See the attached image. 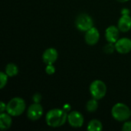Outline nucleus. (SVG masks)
<instances>
[{"label": "nucleus", "mask_w": 131, "mask_h": 131, "mask_svg": "<svg viewBox=\"0 0 131 131\" xmlns=\"http://www.w3.org/2000/svg\"><path fill=\"white\" fill-rule=\"evenodd\" d=\"M68 113L63 109L54 108L48 111L45 121L48 127L57 128L63 126L68 121Z\"/></svg>", "instance_id": "1"}, {"label": "nucleus", "mask_w": 131, "mask_h": 131, "mask_svg": "<svg viewBox=\"0 0 131 131\" xmlns=\"http://www.w3.org/2000/svg\"><path fill=\"white\" fill-rule=\"evenodd\" d=\"M26 109V104L21 97H13L6 106V112L12 117H18L21 115Z\"/></svg>", "instance_id": "2"}, {"label": "nucleus", "mask_w": 131, "mask_h": 131, "mask_svg": "<svg viewBox=\"0 0 131 131\" xmlns=\"http://www.w3.org/2000/svg\"><path fill=\"white\" fill-rule=\"evenodd\" d=\"M111 115L117 121L125 122L131 117V110L124 103H117L111 109Z\"/></svg>", "instance_id": "3"}, {"label": "nucleus", "mask_w": 131, "mask_h": 131, "mask_svg": "<svg viewBox=\"0 0 131 131\" xmlns=\"http://www.w3.org/2000/svg\"><path fill=\"white\" fill-rule=\"evenodd\" d=\"M89 91L91 97L99 101L105 97L107 94V86L103 81L95 80L90 84Z\"/></svg>", "instance_id": "4"}, {"label": "nucleus", "mask_w": 131, "mask_h": 131, "mask_svg": "<svg viewBox=\"0 0 131 131\" xmlns=\"http://www.w3.org/2000/svg\"><path fill=\"white\" fill-rule=\"evenodd\" d=\"M75 25L79 31L85 32L94 27V21L89 15L86 13H81L76 18Z\"/></svg>", "instance_id": "5"}, {"label": "nucleus", "mask_w": 131, "mask_h": 131, "mask_svg": "<svg viewBox=\"0 0 131 131\" xmlns=\"http://www.w3.org/2000/svg\"><path fill=\"white\" fill-rule=\"evenodd\" d=\"M43 112L44 110L40 103H33L28 108L27 117L30 121H36L42 117Z\"/></svg>", "instance_id": "6"}, {"label": "nucleus", "mask_w": 131, "mask_h": 131, "mask_svg": "<svg viewBox=\"0 0 131 131\" xmlns=\"http://www.w3.org/2000/svg\"><path fill=\"white\" fill-rule=\"evenodd\" d=\"M68 122L74 128H79L84 125V116L77 111H70L68 114Z\"/></svg>", "instance_id": "7"}, {"label": "nucleus", "mask_w": 131, "mask_h": 131, "mask_svg": "<svg viewBox=\"0 0 131 131\" xmlns=\"http://www.w3.org/2000/svg\"><path fill=\"white\" fill-rule=\"evenodd\" d=\"M116 51L122 54H128L131 51V39L129 38H119L115 43Z\"/></svg>", "instance_id": "8"}, {"label": "nucleus", "mask_w": 131, "mask_h": 131, "mask_svg": "<svg viewBox=\"0 0 131 131\" xmlns=\"http://www.w3.org/2000/svg\"><path fill=\"white\" fill-rule=\"evenodd\" d=\"M100 39V32L97 28L95 27H92L87 31H85L84 40L85 42L91 46L95 45Z\"/></svg>", "instance_id": "9"}, {"label": "nucleus", "mask_w": 131, "mask_h": 131, "mask_svg": "<svg viewBox=\"0 0 131 131\" xmlns=\"http://www.w3.org/2000/svg\"><path fill=\"white\" fill-rule=\"evenodd\" d=\"M58 58V51L54 48H47L42 54V60L46 64H53L57 61Z\"/></svg>", "instance_id": "10"}, {"label": "nucleus", "mask_w": 131, "mask_h": 131, "mask_svg": "<svg viewBox=\"0 0 131 131\" xmlns=\"http://www.w3.org/2000/svg\"><path fill=\"white\" fill-rule=\"evenodd\" d=\"M120 30L118 27L115 25H110L105 30V38L107 42L115 43L119 39L120 35Z\"/></svg>", "instance_id": "11"}, {"label": "nucleus", "mask_w": 131, "mask_h": 131, "mask_svg": "<svg viewBox=\"0 0 131 131\" xmlns=\"http://www.w3.org/2000/svg\"><path fill=\"white\" fill-rule=\"evenodd\" d=\"M117 27L122 32H127L131 29V16L130 15H121L117 22Z\"/></svg>", "instance_id": "12"}, {"label": "nucleus", "mask_w": 131, "mask_h": 131, "mask_svg": "<svg viewBox=\"0 0 131 131\" xmlns=\"http://www.w3.org/2000/svg\"><path fill=\"white\" fill-rule=\"evenodd\" d=\"M12 124V116L8 113H1L0 114V129L2 130H8Z\"/></svg>", "instance_id": "13"}, {"label": "nucleus", "mask_w": 131, "mask_h": 131, "mask_svg": "<svg viewBox=\"0 0 131 131\" xmlns=\"http://www.w3.org/2000/svg\"><path fill=\"white\" fill-rule=\"evenodd\" d=\"M87 129L88 131H101L103 130V124L99 120L93 119L88 124Z\"/></svg>", "instance_id": "14"}, {"label": "nucleus", "mask_w": 131, "mask_h": 131, "mask_svg": "<svg viewBox=\"0 0 131 131\" xmlns=\"http://www.w3.org/2000/svg\"><path fill=\"white\" fill-rule=\"evenodd\" d=\"M5 72L7 74V75L9 78L15 77V76H16L18 74V68L14 63H8L5 66Z\"/></svg>", "instance_id": "15"}, {"label": "nucleus", "mask_w": 131, "mask_h": 131, "mask_svg": "<svg viewBox=\"0 0 131 131\" xmlns=\"http://www.w3.org/2000/svg\"><path fill=\"white\" fill-rule=\"evenodd\" d=\"M98 100L94 99L92 97V99L89 100L87 104H86V110L87 111L90 112V113H93L94 111H96L98 108Z\"/></svg>", "instance_id": "16"}, {"label": "nucleus", "mask_w": 131, "mask_h": 131, "mask_svg": "<svg viewBox=\"0 0 131 131\" xmlns=\"http://www.w3.org/2000/svg\"><path fill=\"white\" fill-rule=\"evenodd\" d=\"M9 77L7 75V74L5 72H3L2 71L0 73V88L1 89H3L4 87L7 84V82H8V78Z\"/></svg>", "instance_id": "17"}, {"label": "nucleus", "mask_w": 131, "mask_h": 131, "mask_svg": "<svg viewBox=\"0 0 131 131\" xmlns=\"http://www.w3.org/2000/svg\"><path fill=\"white\" fill-rule=\"evenodd\" d=\"M115 50L116 48H115V45L114 43L108 42V44L104 47V51L107 54H112Z\"/></svg>", "instance_id": "18"}, {"label": "nucleus", "mask_w": 131, "mask_h": 131, "mask_svg": "<svg viewBox=\"0 0 131 131\" xmlns=\"http://www.w3.org/2000/svg\"><path fill=\"white\" fill-rule=\"evenodd\" d=\"M45 72L48 75H52L55 73V67L53 64H46Z\"/></svg>", "instance_id": "19"}, {"label": "nucleus", "mask_w": 131, "mask_h": 131, "mask_svg": "<svg viewBox=\"0 0 131 131\" xmlns=\"http://www.w3.org/2000/svg\"><path fill=\"white\" fill-rule=\"evenodd\" d=\"M122 130L123 131H131V121H127L124 122L122 127Z\"/></svg>", "instance_id": "20"}, {"label": "nucleus", "mask_w": 131, "mask_h": 131, "mask_svg": "<svg viewBox=\"0 0 131 131\" xmlns=\"http://www.w3.org/2000/svg\"><path fill=\"white\" fill-rule=\"evenodd\" d=\"M41 98H42L41 95L38 93L35 94L32 97V100H33L34 103H40L41 101Z\"/></svg>", "instance_id": "21"}, {"label": "nucleus", "mask_w": 131, "mask_h": 131, "mask_svg": "<svg viewBox=\"0 0 131 131\" xmlns=\"http://www.w3.org/2000/svg\"><path fill=\"white\" fill-rule=\"evenodd\" d=\"M6 106H7V104H5L3 101H1V103H0V111H1V113L6 111Z\"/></svg>", "instance_id": "22"}, {"label": "nucleus", "mask_w": 131, "mask_h": 131, "mask_svg": "<svg viewBox=\"0 0 131 131\" xmlns=\"http://www.w3.org/2000/svg\"><path fill=\"white\" fill-rule=\"evenodd\" d=\"M121 15H130V11L128 9V8H123L122 10H121Z\"/></svg>", "instance_id": "23"}, {"label": "nucleus", "mask_w": 131, "mask_h": 131, "mask_svg": "<svg viewBox=\"0 0 131 131\" xmlns=\"http://www.w3.org/2000/svg\"><path fill=\"white\" fill-rule=\"evenodd\" d=\"M62 109H63L64 111H65L67 113H69V112H70V111H71V107H70V105H69V104H65Z\"/></svg>", "instance_id": "24"}, {"label": "nucleus", "mask_w": 131, "mask_h": 131, "mask_svg": "<svg viewBox=\"0 0 131 131\" xmlns=\"http://www.w3.org/2000/svg\"><path fill=\"white\" fill-rule=\"evenodd\" d=\"M116 1L118 2H128L130 0H116Z\"/></svg>", "instance_id": "25"}]
</instances>
